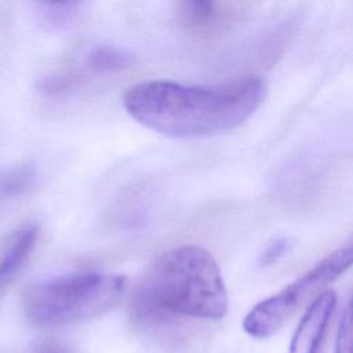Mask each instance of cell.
I'll return each instance as SVG.
<instances>
[{
    "mask_svg": "<svg viewBox=\"0 0 353 353\" xmlns=\"http://www.w3.org/2000/svg\"><path fill=\"white\" fill-rule=\"evenodd\" d=\"M266 85L241 77L215 85L148 80L131 85L123 105L139 124L179 139L207 138L241 125L261 105Z\"/></svg>",
    "mask_w": 353,
    "mask_h": 353,
    "instance_id": "obj_1",
    "label": "cell"
},
{
    "mask_svg": "<svg viewBox=\"0 0 353 353\" xmlns=\"http://www.w3.org/2000/svg\"><path fill=\"white\" fill-rule=\"evenodd\" d=\"M229 299L214 256L203 247L185 244L159 255L137 285L131 314L139 324L174 317L219 320Z\"/></svg>",
    "mask_w": 353,
    "mask_h": 353,
    "instance_id": "obj_2",
    "label": "cell"
},
{
    "mask_svg": "<svg viewBox=\"0 0 353 353\" xmlns=\"http://www.w3.org/2000/svg\"><path fill=\"white\" fill-rule=\"evenodd\" d=\"M125 290V277L103 272H76L32 284L23 295L25 314L40 327L97 317L112 309Z\"/></svg>",
    "mask_w": 353,
    "mask_h": 353,
    "instance_id": "obj_3",
    "label": "cell"
},
{
    "mask_svg": "<svg viewBox=\"0 0 353 353\" xmlns=\"http://www.w3.org/2000/svg\"><path fill=\"white\" fill-rule=\"evenodd\" d=\"M352 243L336 248L295 281L277 294L255 305L243 321L247 334L268 338L279 331L299 307L312 296H317L328 284L342 276L352 265Z\"/></svg>",
    "mask_w": 353,
    "mask_h": 353,
    "instance_id": "obj_4",
    "label": "cell"
},
{
    "mask_svg": "<svg viewBox=\"0 0 353 353\" xmlns=\"http://www.w3.org/2000/svg\"><path fill=\"white\" fill-rule=\"evenodd\" d=\"M176 19L189 33L197 36H210L232 25L240 15L241 4L212 1V0H188L176 4Z\"/></svg>",
    "mask_w": 353,
    "mask_h": 353,
    "instance_id": "obj_5",
    "label": "cell"
},
{
    "mask_svg": "<svg viewBox=\"0 0 353 353\" xmlns=\"http://www.w3.org/2000/svg\"><path fill=\"white\" fill-rule=\"evenodd\" d=\"M336 305V295L327 290L319 294L301 319L290 346V353H317Z\"/></svg>",
    "mask_w": 353,
    "mask_h": 353,
    "instance_id": "obj_6",
    "label": "cell"
},
{
    "mask_svg": "<svg viewBox=\"0 0 353 353\" xmlns=\"http://www.w3.org/2000/svg\"><path fill=\"white\" fill-rule=\"evenodd\" d=\"M39 237V226L26 223L19 228L0 254V290L6 288L29 259Z\"/></svg>",
    "mask_w": 353,
    "mask_h": 353,
    "instance_id": "obj_7",
    "label": "cell"
},
{
    "mask_svg": "<svg viewBox=\"0 0 353 353\" xmlns=\"http://www.w3.org/2000/svg\"><path fill=\"white\" fill-rule=\"evenodd\" d=\"M83 63L87 69L95 73H116L131 68L134 57L119 47L97 44L87 50Z\"/></svg>",
    "mask_w": 353,
    "mask_h": 353,
    "instance_id": "obj_8",
    "label": "cell"
},
{
    "mask_svg": "<svg viewBox=\"0 0 353 353\" xmlns=\"http://www.w3.org/2000/svg\"><path fill=\"white\" fill-rule=\"evenodd\" d=\"M81 1L68 3H39L37 14L40 21L52 30H62L69 28L79 19L84 10Z\"/></svg>",
    "mask_w": 353,
    "mask_h": 353,
    "instance_id": "obj_9",
    "label": "cell"
},
{
    "mask_svg": "<svg viewBox=\"0 0 353 353\" xmlns=\"http://www.w3.org/2000/svg\"><path fill=\"white\" fill-rule=\"evenodd\" d=\"M36 168L32 164H19L0 172V203L18 197L30 190L36 182Z\"/></svg>",
    "mask_w": 353,
    "mask_h": 353,
    "instance_id": "obj_10",
    "label": "cell"
},
{
    "mask_svg": "<svg viewBox=\"0 0 353 353\" xmlns=\"http://www.w3.org/2000/svg\"><path fill=\"white\" fill-rule=\"evenodd\" d=\"M79 85V79L70 74H52L41 81V90L48 95H63Z\"/></svg>",
    "mask_w": 353,
    "mask_h": 353,
    "instance_id": "obj_11",
    "label": "cell"
},
{
    "mask_svg": "<svg viewBox=\"0 0 353 353\" xmlns=\"http://www.w3.org/2000/svg\"><path fill=\"white\" fill-rule=\"evenodd\" d=\"M335 353H352V306L347 302L338 327Z\"/></svg>",
    "mask_w": 353,
    "mask_h": 353,
    "instance_id": "obj_12",
    "label": "cell"
},
{
    "mask_svg": "<svg viewBox=\"0 0 353 353\" xmlns=\"http://www.w3.org/2000/svg\"><path fill=\"white\" fill-rule=\"evenodd\" d=\"M288 240L284 237L274 239L268 244V247L259 255V265L261 266H272L276 263L288 250Z\"/></svg>",
    "mask_w": 353,
    "mask_h": 353,
    "instance_id": "obj_13",
    "label": "cell"
},
{
    "mask_svg": "<svg viewBox=\"0 0 353 353\" xmlns=\"http://www.w3.org/2000/svg\"><path fill=\"white\" fill-rule=\"evenodd\" d=\"M36 353H69V352L57 343L44 342L36 349Z\"/></svg>",
    "mask_w": 353,
    "mask_h": 353,
    "instance_id": "obj_14",
    "label": "cell"
}]
</instances>
